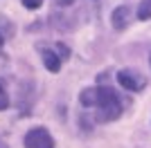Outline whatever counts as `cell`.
<instances>
[{
	"instance_id": "cell-1",
	"label": "cell",
	"mask_w": 151,
	"mask_h": 148,
	"mask_svg": "<svg viewBox=\"0 0 151 148\" xmlns=\"http://www.w3.org/2000/svg\"><path fill=\"white\" fill-rule=\"evenodd\" d=\"M86 108H95L97 110V121H113L122 115V101L120 97L111 90V88H86L79 97Z\"/></svg>"
},
{
	"instance_id": "cell-2",
	"label": "cell",
	"mask_w": 151,
	"mask_h": 148,
	"mask_svg": "<svg viewBox=\"0 0 151 148\" xmlns=\"http://www.w3.org/2000/svg\"><path fill=\"white\" fill-rule=\"evenodd\" d=\"M117 83L129 92H140L147 88V79L135 70H120L117 72Z\"/></svg>"
},
{
	"instance_id": "cell-3",
	"label": "cell",
	"mask_w": 151,
	"mask_h": 148,
	"mask_svg": "<svg viewBox=\"0 0 151 148\" xmlns=\"http://www.w3.org/2000/svg\"><path fill=\"white\" fill-rule=\"evenodd\" d=\"M27 148H54V139L45 128H32L25 135Z\"/></svg>"
},
{
	"instance_id": "cell-4",
	"label": "cell",
	"mask_w": 151,
	"mask_h": 148,
	"mask_svg": "<svg viewBox=\"0 0 151 148\" xmlns=\"http://www.w3.org/2000/svg\"><path fill=\"white\" fill-rule=\"evenodd\" d=\"M41 54H43V63L50 72H59L61 70V56H57V52L50 47H41Z\"/></svg>"
},
{
	"instance_id": "cell-5",
	"label": "cell",
	"mask_w": 151,
	"mask_h": 148,
	"mask_svg": "<svg viewBox=\"0 0 151 148\" xmlns=\"http://www.w3.org/2000/svg\"><path fill=\"white\" fill-rule=\"evenodd\" d=\"M129 14H131V9H129L126 5L117 7V9L113 11L111 20H113V27H115V29H124L126 25H129Z\"/></svg>"
},
{
	"instance_id": "cell-6",
	"label": "cell",
	"mask_w": 151,
	"mask_h": 148,
	"mask_svg": "<svg viewBox=\"0 0 151 148\" xmlns=\"http://www.w3.org/2000/svg\"><path fill=\"white\" fill-rule=\"evenodd\" d=\"M138 18L140 20H149L151 18V0H142L138 7Z\"/></svg>"
},
{
	"instance_id": "cell-7",
	"label": "cell",
	"mask_w": 151,
	"mask_h": 148,
	"mask_svg": "<svg viewBox=\"0 0 151 148\" xmlns=\"http://www.w3.org/2000/svg\"><path fill=\"white\" fill-rule=\"evenodd\" d=\"M7 105H9V97H7L5 85H2V81H0V110H5Z\"/></svg>"
},
{
	"instance_id": "cell-8",
	"label": "cell",
	"mask_w": 151,
	"mask_h": 148,
	"mask_svg": "<svg viewBox=\"0 0 151 148\" xmlns=\"http://www.w3.org/2000/svg\"><path fill=\"white\" fill-rule=\"evenodd\" d=\"M41 2H43V0H23V5H25L27 9H38Z\"/></svg>"
},
{
	"instance_id": "cell-9",
	"label": "cell",
	"mask_w": 151,
	"mask_h": 148,
	"mask_svg": "<svg viewBox=\"0 0 151 148\" xmlns=\"http://www.w3.org/2000/svg\"><path fill=\"white\" fill-rule=\"evenodd\" d=\"M54 2H59V5H61V7H68V5H72L75 0H54Z\"/></svg>"
},
{
	"instance_id": "cell-10",
	"label": "cell",
	"mask_w": 151,
	"mask_h": 148,
	"mask_svg": "<svg viewBox=\"0 0 151 148\" xmlns=\"http://www.w3.org/2000/svg\"><path fill=\"white\" fill-rule=\"evenodd\" d=\"M0 47H2V36H0Z\"/></svg>"
},
{
	"instance_id": "cell-11",
	"label": "cell",
	"mask_w": 151,
	"mask_h": 148,
	"mask_svg": "<svg viewBox=\"0 0 151 148\" xmlns=\"http://www.w3.org/2000/svg\"><path fill=\"white\" fill-rule=\"evenodd\" d=\"M149 65H151V54H149Z\"/></svg>"
}]
</instances>
